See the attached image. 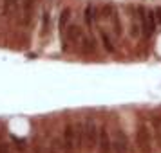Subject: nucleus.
<instances>
[{
    "mask_svg": "<svg viewBox=\"0 0 161 153\" xmlns=\"http://www.w3.org/2000/svg\"><path fill=\"white\" fill-rule=\"evenodd\" d=\"M58 33H60V42L62 47H73V45H80L83 33L80 31V27L76 25V22L73 20V11L69 8H64L58 15Z\"/></svg>",
    "mask_w": 161,
    "mask_h": 153,
    "instance_id": "f257e3e1",
    "label": "nucleus"
},
{
    "mask_svg": "<svg viewBox=\"0 0 161 153\" xmlns=\"http://www.w3.org/2000/svg\"><path fill=\"white\" fill-rule=\"evenodd\" d=\"M60 148L64 153H78V150L83 148L80 123H67L64 126L60 135Z\"/></svg>",
    "mask_w": 161,
    "mask_h": 153,
    "instance_id": "f03ea898",
    "label": "nucleus"
},
{
    "mask_svg": "<svg viewBox=\"0 0 161 153\" xmlns=\"http://www.w3.org/2000/svg\"><path fill=\"white\" fill-rule=\"evenodd\" d=\"M80 131H81V142H83V148L85 150H92V148H98V137H100V124L96 119L92 117H87L80 121Z\"/></svg>",
    "mask_w": 161,
    "mask_h": 153,
    "instance_id": "7ed1b4c3",
    "label": "nucleus"
},
{
    "mask_svg": "<svg viewBox=\"0 0 161 153\" xmlns=\"http://www.w3.org/2000/svg\"><path fill=\"white\" fill-rule=\"evenodd\" d=\"M136 146L141 153H150L154 148V135L150 130V124L145 119H138L136 121Z\"/></svg>",
    "mask_w": 161,
    "mask_h": 153,
    "instance_id": "20e7f679",
    "label": "nucleus"
},
{
    "mask_svg": "<svg viewBox=\"0 0 161 153\" xmlns=\"http://www.w3.org/2000/svg\"><path fill=\"white\" fill-rule=\"evenodd\" d=\"M138 18L139 23H141V34L150 40L154 36V33L158 29V20H156V13L154 9L148 8H138Z\"/></svg>",
    "mask_w": 161,
    "mask_h": 153,
    "instance_id": "39448f33",
    "label": "nucleus"
},
{
    "mask_svg": "<svg viewBox=\"0 0 161 153\" xmlns=\"http://www.w3.org/2000/svg\"><path fill=\"white\" fill-rule=\"evenodd\" d=\"M110 135H112V153H129L130 151V140H129L125 130L119 124H116L114 128H110Z\"/></svg>",
    "mask_w": 161,
    "mask_h": 153,
    "instance_id": "423d86ee",
    "label": "nucleus"
},
{
    "mask_svg": "<svg viewBox=\"0 0 161 153\" xmlns=\"http://www.w3.org/2000/svg\"><path fill=\"white\" fill-rule=\"evenodd\" d=\"M98 151L100 153H112V135H110V126L107 123H103L102 126H100Z\"/></svg>",
    "mask_w": 161,
    "mask_h": 153,
    "instance_id": "0eeeda50",
    "label": "nucleus"
},
{
    "mask_svg": "<svg viewBox=\"0 0 161 153\" xmlns=\"http://www.w3.org/2000/svg\"><path fill=\"white\" fill-rule=\"evenodd\" d=\"M148 119H150L148 124H150V130L154 135V142L161 146V112H150Z\"/></svg>",
    "mask_w": 161,
    "mask_h": 153,
    "instance_id": "6e6552de",
    "label": "nucleus"
},
{
    "mask_svg": "<svg viewBox=\"0 0 161 153\" xmlns=\"http://www.w3.org/2000/svg\"><path fill=\"white\" fill-rule=\"evenodd\" d=\"M96 31H98V38H100V43H102V47H103V49H105L107 52H114V51H116L114 36H112L110 33H107L105 29H102L100 25L96 27Z\"/></svg>",
    "mask_w": 161,
    "mask_h": 153,
    "instance_id": "1a4fd4ad",
    "label": "nucleus"
},
{
    "mask_svg": "<svg viewBox=\"0 0 161 153\" xmlns=\"http://www.w3.org/2000/svg\"><path fill=\"white\" fill-rule=\"evenodd\" d=\"M141 36V23L138 18V8H132L130 11V38L132 40H138Z\"/></svg>",
    "mask_w": 161,
    "mask_h": 153,
    "instance_id": "9d476101",
    "label": "nucleus"
},
{
    "mask_svg": "<svg viewBox=\"0 0 161 153\" xmlns=\"http://www.w3.org/2000/svg\"><path fill=\"white\" fill-rule=\"evenodd\" d=\"M51 8L47 6V8L44 9V13H42V34H47L49 31H51Z\"/></svg>",
    "mask_w": 161,
    "mask_h": 153,
    "instance_id": "9b49d317",
    "label": "nucleus"
},
{
    "mask_svg": "<svg viewBox=\"0 0 161 153\" xmlns=\"http://www.w3.org/2000/svg\"><path fill=\"white\" fill-rule=\"evenodd\" d=\"M13 146L9 144L8 140H0V153H13Z\"/></svg>",
    "mask_w": 161,
    "mask_h": 153,
    "instance_id": "f8f14e48",
    "label": "nucleus"
},
{
    "mask_svg": "<svg viewBox=\"0 0 161 153\" xmlns=\"http://www.w3.org/2000/svg\"><path fill=\"white\" fill-rule=\"evenodd\" d=\"M154 13H156V20H158V25H161V8L154 9Z\"/></svg>",
    "mask_w": 161,
    "mask_h": 153,
    "instance_id": "ddd939ff",
    "label": "nucleus"
}]
</instances>
